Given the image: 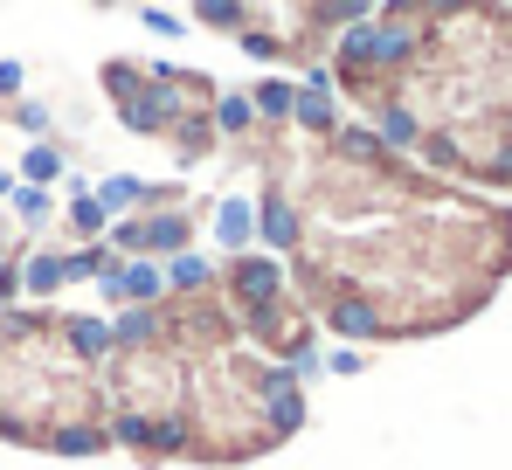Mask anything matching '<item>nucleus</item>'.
I'll use <instances>...</instances> for the list:
<instances>
[{
    "label": "nucleus",
    "mask_w": 512,
    "mask_h": 470,
    "mask_svg": "<svg viewBox=\"0 0 512 470\" xmlns=\"http://www.w3.org/2000/svg\"><path fill=\"white\" fill-rule=\"evenodd\" d=\"M367 111H402L416 159L512 194V7H416V56Z\"/></svg>",
    "instance_id": "nucleus-1"
},
{
    "label": "nucleus",
    "mask_w": 512,
    "mask_h": 470,
    "mask_svg": "<svg viewBox=\"0 0 512 470\" xmlns=\"http://www.w3.org/2000/svg\"><path fill=\"white\" fill-rule=\"evenodd\" d=\"M187 242V215L173 208L160 222H132V229H118V249H180Z\"/></svg>",
    "instance_id": "nucleus-2"
},
{
    "label": "nucleus",
    "mask_w": 512,
    "mask_h": 470,
    "mask_svg": "<svg viewBox=\"0 0 512 470\" xmlns=\"http://www.w3.org/2000/svg\"><path fill=\"white\" fill-rule=\"evenodd\" d=\"M291 104H298V90H291L284 77L256 83V97H250V111H256V118H291Z\"/></svg>",
    "instance_id": "nucleus-3"
},
{
    "label": "nucleus",
    "mask_w": 512,
    "mask_h": 470,
    "mask_svg": "<svg viewBox=\"0 0 512 470\" xmlns=\"http://www.w3.org/2000/svg\"><path fill=\"white\" fill-rule=\"evenodd\" d=\"M291 111H298L305 125H319V132H326V125H333V90H326V83H305V97H298Z\"/></svg>",
    "instance_id": "nucleus-4"
},
{
    "label": "nucleus",
    "mask_w": 512,
    "mask_h": 470,
    "mask_svg": "<svg viewBox=\"0 0 512 470\" xmlns=\"http://www.w3.org/2000/svg\"><path fill=\"white\" fill-rule=\"evenodd\" d=\"M208 118H215L222 132H243L256 111H250V97H215V111H208Z\"/></svg>",
    "instance_id": "nucleus-5"
},
{
    "label": "nucleus",
    "mask_w": 512,
    "mask_h": 470,
    "mask_svg": "<svg viewBox=\"0 0 512 470\" xmlns=\"http://www.w3.org/2000/svg\"><path fill=\"white\" fill-rule=\"evenodd\" d=\"M14 298V263H0V305Z\"/></svg>",
    "instance_id": "nucleus-6"
}]
</instances>
